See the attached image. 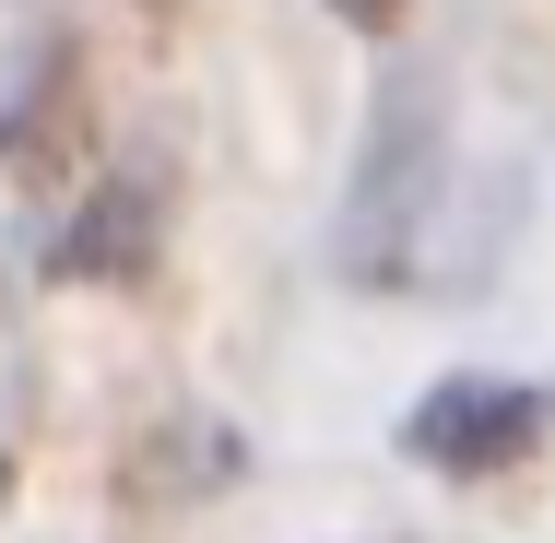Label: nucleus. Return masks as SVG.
Returning <instances> with one entry per match:
<instances>
[{
    "mask_svg": "<svg viewBox=\"0 0 555 543\" xmlns=\"http://www.w3.org/2000/svg\"><path fill=\"white\" fill-rule=\"evenodd\" d=\"M532 437H544V390H520V378H438L414 402L402 449L438 461V473H508Z\"/></svg>",
    "mask_w": 555,
    "mask_h": 543,
    "instance_id": "f257e3e1",
    "label": "nucleus"
},
{
    "mask_svg": "<svg viewBox=\"0 0 555 543\" xmlns=\"http://www.w3.org/2000/svg\"><path fill=\"white\" fill-rule=\"evenodd\" d=\"M142 260H154V190H142V178H107V190L72 214V236L48 248L60 284H130Z\"/></svg>",
    "mask_w": 555,
    "mask_h": 543,
    "instance_id": "f03ea898",
    "label": "nucleus"
},
{
    "mask_svg": "<svg viewBox=\"0 0 555 543\" xmlns=\"http://www.w3.org/2000/svg\"><path fill=\"white\" fill-rule=\"evenodd\" d=\"M343 24H354V36H402V0H332Z\"/></svg>",
    "mask_w": 555,
    "mask_h": 543,
    "instance_id": "7ed1b4c3",
    "label": "nucleus"
}]
</instances>
